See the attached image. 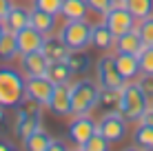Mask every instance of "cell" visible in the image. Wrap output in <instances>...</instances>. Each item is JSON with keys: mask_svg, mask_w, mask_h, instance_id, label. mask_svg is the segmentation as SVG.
I'll use <instances>...</instances> for the list:
<instances>
[{"mask_svg": "<svg viewBox=\"0 0 153 151\" xmlns=\"http://www.w3.org/2000/svg\"><path fill=\"white\" fill-rule=\"evenodd\" d=\"M13 151H16V149H13Z\"/></svg>", "mask_w": 153, "mask_h": 151, "instance_id": "44", "label": "cell"}, {"mask_svg": "<svg viewBox=\"0 0 153 151\" xmlns=\"http://www.w3.org/2000/svg\"><path fill=\"white\" fill-rule=\"evenodd\" d=\"M4 109H7V107L0 105V127H4V124H7V111H4Z\"/></svg>", "mask_w": 153, "mask_h": 151, "instance_id": "37", "label": "cell"}, {"mask_svg": "<svg viewBox=\"0 0 153 151\" xmlns=\"http://www.w3.org/2000/svg\"><path fill=\"white\" fill-rule=\"evenodd\" d=\"M13 7V0H0V20L4 22V18H7L9 9Z\"/></svg>", "mask_w": 153, "mask_h": 151, "instance_id": "34", "label": "cell"}, {"mask_svg": "<svg viewBox=\"0 0 153 151\" xmlns=\"http://www.w3.org/2000/svg\"><path fill=\"white\" fill-rule=\"evenodd\" d=\"M126 0H113V7H124Z\"/></svg>", "mask_w": 153, "mask_h": 151, "instance_id": "39", "label": "cell"}, {"mask_svg": "<svg viewBox=\"0 0 153 151\" xmlns=\"http://www.w3.org/2000/svg\"><path fill=\"white\" fill-rule=\"evenodd\" d=\"M151 109V100L144 96V91L140 89L138 82H126L120 89V102H118V111L122 113L126 120L131 122H140L144 118V113Z\"/></svg>", "mask_w": 153, "mask_h": 151, "instance_id": "1", "label": "cell"}, {"mask_svg": "<svg viewBox=\"0 0 153 151\" xmlns=\"http://www.w3.org/2000/svg\"><path fill=\"white\" fill-rule=\"evenodd\" d=\"M84 151H111V142H109L107 138L102 136L100 131H96L91 138L87 140V142L82 144Z\"/></svg>", "mask_w": 153, "mask_h": 151, "instance_id": "28", "label": "cell"}, {"mask_svg": "<svg viewBox=\"0 0 153 151\" xmlns=\"http://www.w3.org/2000/svg\"><path fill=\"white\" fill-rule=\"evenodd\" d=\"M98 131L102 133L109 142H122L126 136V118L120 111H109L100 118L98 122Z\"/></svg>", "mask_w": 153, "mask_h": 151, "instance_id": "6", "label": "cell"}, {"mask_svg": "<svg viewBox=\"0 0 153 151\" xmlns=\"http://www.w3.org/2000/svg\"><path fill=\"white\" fill-rule=\"evenodd\" d=\"M151 151H153V149H151Z\"/></svg>", "mask_w": 153, "mask_h": 151, "instance_id": "45", "label": "cell"}, {"mask_svg": "<svg viewBox=\"0 0 153 151\" xmlns=\"http://www.w3.org/2000/svg\"><path fill=\"white\" fill-rule=\"evenodd\" d=\"M33 7L42 9V11H49V13H56V16H60V9H62V0H33Z\"/></svg>", "mask_w": 153, "mask_h": 151, "instance_id": "32", "label": "cell"}, {"mask_svg": "<svg viewBox=\"0 0 153 151\" xmlns=\"http://www.w3.org/2000/svg\"><path fill=\"white\" fill-rule=\"evenodd\" d=\"M56 18H58L56 13H49V11H42V9L33 7V9H31V20H29V25L47 36V33H51V31L58 27V25H56Z\"/></svg>", "mask_w": 153, "mask_h": 151, "instance_id": "18", "label": "cell"}, {"mask_svg": "<svg viewBox=\"0 0 153 151\" xmlns=\"http://www.w3.org/2000/svg\"><path fill=\"white\" fill-rule=\"evenodd\" d=\"M151 107H153V102H151Z\"/></svg>", "mask_w": 153, "mask_h": 151, "instance_id": "43", "label": "cell"}, {"mask_svg": "<svg viewBox=\"0 0 153 151\" xmlns=\"http://www.w3.org/2000/svg\"><path fill=\"white\" fill-rule=\"evenodd\" d=\"M16 40H18V51H20V56H22V54H31V51H42L47 36L29 25V27L20 29L18 33H16Z\"/></svg>", "mask_w": 153, "mask_h": 151, "instance_id": "10", "label": "cell"}, {"mask_svg": "<svg viewBox=\"0 0 153 151\" xmlns=\"http://www.w3.org/2000/svg\"><path fill=\"white\" fill-rule=\"evenodd\" d=\"M104 22H107V27L113 31L115 38L138 27V20L131 16V11H129L126 7H113L111 11L104 16Z\"/></svg>", "mask_w": 153, "mask_h": 151, "instance_id": "7", "label": "cell"}, {"mask_svg": "<svg viewBox=\"0 0 153 151\" xmlns=\"http://www.w3.org/2000/svg\"><path fill=\"white\" fill-rule=\"evenodd\" d=\"M142 120H144V122H149V124H153V107L144 113V118H142Z\"/></svg>", "mask_w": 153, "mask_h": 151, "instance_id": "38", "label": "cell"}, {"mask_svg": "<svg viewBox=\"0 0 153 151\" xmlns=\"http://www.w3.org/2000/svg\"><path fill=\"white\" fill-rule=\"evenodd\" d=\"M76 151H84V149H82V147H78V149H76Z\"/></svg>", "mask_w": 153, "mask_h": 151, "instance_id": "42", "label": "cell"}, {"mask_svg": "<svg viewBox=\"0 0 153 151\" xmlns=\"http://www.w3.org/2000/svg\"><path fill=\"white\" fill-rule=\"evenodd\" d=\"M87 4H89V9H91L93 13L102 16V18L113 9V0H87Z\"/></svg>", "mask_w": 153, "mask_h": 151, "instance_id": "31", "label": "cell"}, {"mask_svg": "<svg viewBox=\"0 0 153 151\" xmlns=\"http://www.w3.org/2000/svg\"><path fill=\"white\" fill-rule=\"evenodd\" d=\"M138 31H140V38H142V42H144V47H153V16L140 20Z\"/></svg>", "mask_w": 153, "mask_h": 151, "instance_id": "30", "label": "cell"}, {"mask_svg": "<svg viewBox=\"0 0 153 151\" xmlns=\"http://www.w3.org/2000/svg\"><path fill=\"white\" fill-rule=\"evenodd\" d=\"M91 45L100 51L115 49V36H113V31L107 27V22L91 25Z\"/></svg>", "mask_w": 153, "mask_h": 151, "instance_id": "14", "label": "cell"}, {"mask_svg": "<svg viewBox=\"0 0 153 151\" xmlns=\"http://www.w3.org/2000/svg\"><path fill=\"white\" fill-rule=\"evenodd\" d=\"M100 102V85L89 78L71 82V116H82L98 107Z\"/></svg>", "mask_w": 153, "mask_h": 151, "instance_id": "3", "label": "cell"}, {"mask_svg": "<svg viewBox=\"0 0 153 151\" xmlns=\"http://www.w3.org/2000/svg\"><path fill=\"white\" fill-rule=\"evenodd\" d=\"M16 56H20L18 51V40H16L13 31H4L0 36V62H11Z\"/></svg>", "mask_w": 153, "mask_h": 151, "instance_id": "22", "label": "cell"}, {"mask_svg": "<svg viewBox=\"0 0 153 151\" xmlns=\"http://www.w3.org/2000/svg\"><path fill=\"white\" fill-rule=\"evenodd\" d=\"M133 144L144 151H151L153 149V124L140 120L138 124H135L133 129Z\"/></svg>", "mask_w": 153, "mask_h": 151, "instance_id": "20", "label": "cell"}, {"mask_svg": "<svg viewBox=\"0 0 153 151\" xmlns=\"http://www.w3.org/2000/svg\"><path fill=\"white\" fill-rule=\"evenodd\" d=\"M47 107L56 113V116H69L71 113V82H62L53 87Z\"/></svg>", "mask_w": 153, "mask_h": 151, "instance_id": "11", "label": "cell"}, {"mask_svg": "<svg viewBox=\"0 0 153 151\" xmlns=\"http://www.w3.org/2000/svg\"><path fill=\"white\" fill-rule=\"evenodd\" d=\"M96 80L102 89H122L126 85V80L115 67V58L113 56H102L96 62Z\"/></svg>", "mask_w": 153, "mask_h": 151, "instance_id": "5", "label": "cell"}, {"mask_svg": "<svg viewBox=\"0 0 153 151\" xmlns=\"http://www.w3.org/2000/svg\"><path fill=\"white\" fill-rule=\"evenodd\" d=\"M4 31H7V27H4V22H2V20H0V36H2Z\"/></svg>", "mask_w": 153, "mask_h": 151, "instance_id": "41", "label": "cell"}, {"mask_svg": "<svg viewBox=\"0 0 153 151\" xmlns=\"http://www.w3.org/2000/svg\"><path fill=\"white\" fill-rule=\"evenodd\" d=\"M40 116H27V113H20L16 116V136L18 138H27L29 133L38 131L40 129Z\"/></svg>", "mask_w": 153, "mask_h": 151, "instance_id": "24", "label": "cell"}, {"mask_svg": "<svg viewBox=\"0 0 153 151\" xmlns=\"http://www.w3.org/2000/svg\"><path fill=\"white\" fill-rule=\"evenodd\" d=\"M69 47L62 42L60 38H47L45 40V47H42V54L49 58V62H56V60H67L69 56Z\"/></svg>", "mask_w": 153, "mask_h": 151, "instance_id": "23", "label": "cell"}, {"mask_svg": "<svg viewBox=\"0 0 153 151\" xmlns=\"http://www.w3.org/2000/svg\"><path fill=\"white\" fill-rule=\"evenodd\" d=\"M118 102H120V89H102L100 87V102L98 105L109 111H118Z\"/></svg>", "mask_w": 153, "mask_h": 151, "instance_id": "27", "label": "cell"}, {"mask_svg": "<svg viewBox=\"0 0 153 151\" xmlns=\"http://www.w3.org/2000/svg\"><path fill=\"white\" fill-rule=\"evenodd\" d=\"M142 49H144V42H142V38H140L138 27L115 38V54H133V56H138Z\"/></svg>", "mask_w": 153, "mask_h": 151, "instance_id": "13", "label": "cell"}, {"mask_svg": "<svg viewBox=\"0 0 153 151\" xmlns=\"http://www.w3.org/2000/svg\"><path fill=\"white\" fill-rule=\"evenodd\" d=\"M53 82L49 80L47 76H40V78H27V96L33 98L36 102H40L42 107H47L51 93H53Z\"/></svg>", "mask_w": 153, "mask_h": 151, "instance_id": "12", "label": "cell"}, {"mask_svg": "<svg viewBox=\"0 0 153 151\" xmlns=\"http://www.w3.org/2000/svg\"><path fill=\"white\" fill-rule=\"evenodd\" d=\"M47 69H49V58L42 51H31V54L20 56V71L25 74V78L47 76Z\"/></svg>", "mask_w": 153, "mask_h": 151, "instance_id": "9", "label": "cell"}, {"mask_svg": "<svg viewBox=\"0 0 153 151\" xmlns=\"http://www.w3.org/2000/svg\"><path fill=\"white\" fill-rule=\"evenodd\" d=\"M124 7L131 11V16H133L135 20H144L149 18V16H153V0H126Z\"/></svg>", "mask_w": 153, "mask_h": 151, "instance_id": "26", "label": "cell"}, {"mask_svg": "<svg viewBox=\"0 0 153 151\" xmlns=\"http://www.w3.org/2000/svg\"><path fill=\"white\" fill-rule=\"evenodd\" d=\"M29 20H31V9L22 7V4H13L9 9L7 18H4V27L9 31H13V33H18L20 29L29 27Z\"/></svg>", "mask_w": 153, "mask_h": 151, "instance_id": "16", "label": "cell"}, {"mask_svg": "<svg viewBox=\"0 0 153 151\" xmlns=\"http://www.w3.org/2000/svg\"><path fill=\"white\" fill-rule=\"evenodd\" d=\"M138 60H140V74L153 76V47H144L138 54Z\"/></svg>", "mask_w": 153, "mask_h": 151, "instance_id": "29", "label": "cell"}, {"mask_svg": "<svg viewBox=\"0 0 153 151\" xmlns=\"http://www.w3.org/2000/svg\"><path fill=\"white\" fill-rule=\"evenodd\" d=\"M58 38L69 49H87L91 45V25L87 20H65L62 29L58 31Z\"/></svg>", "mask_w": 153, "mask_h": 151, "instance_id": "4", "label": "cell"}, {"mask_svg": "<svg viewBox=\"0 0 153 151\" xmlns=\"http://www.w3.org/2000/svg\"><path fill=\"white\" fill-rule=\"evenodd\" d=\"M47 151H69V147H67L65 142H62V140H51V144H49V149Z\"/></svg>", "mask_w": 153, "mask_h": 151, "instance_id": "35", "label": "cell"}, {"mask_svg": "<svg viewBox=\"0 0 153 151\" xmlns=\"http://www.w3.org/2000/svg\"><path fill=\"white\" fill-rule=\"evenodd\" d=\"M96 131H98V122L93 120L89 113L76 116L71 120V124H69V138H71L73 144H78V147H82V144L87 142Z\"/></svg>", "mask_w": 153, "mask_h": 151, "instance_id": "8", "label": "cell"}, {"mask_svg": "<svg viewBox=\"0 0 153 151\" xmlns=\"http://www.w3.org/2000/svg\"><path fill=\"white\" fill-rule=\"evenodd\" d=\"M113 58H115L118 71L122 74V78L126 82L135 80V78L140 76V60H138V56H133V54H113Z\"/></svg>", "mask_w": 153, "mask_h": 151, "instance_id": "15", "label": "cell"}, {"mask_svg": "<svg viewBox=\"0 0 153 151\" xmlns=\"http://www.w3.org/2000/svg\"><path fill=\"white\" fill-rule=\"evenodd\" d=\"M122 151H144V149H140V147H135V144H133V147H126V149H122Z\"/></svg>", "mask_w": 153, "mask_h": 151, "instance_id": "40", "label": "cell"}, {"mask_svg": "<svg viewBox=\"0 0 153 151\" xmlns=\"http://www.w3.org/2000/svg\"><path fill=\"white\" fill-rule=\"evenodd\" d=\"M91 11L87 0H62L60 16L65 20H87V13Z\"/></svg>", "mask_w": 153, "mask_h": 151, "instance_id": "19", "label": "cell"}, {"mask_svg": "<svg viewBox=\"0 0 153 151\" xmlns=\"http://www.w3.org/2000/svg\"><path fill=\"white\" fill-rule=\"evenodd\" d=\"M0 151H13V144L9 140H2L0 138Z\"/></svg>", "mask_w": 153, "mask_h": 151, "instance_id": "36", "label": "cell"}, {"mask_svg": "<svg viewBox=\"0 0 153 151\" xmlns=\"http://www.w3.org/2000/svg\"><path fill=\"white\" fill-rule=\"evenodd\" d=\"M138 85H140V89L144 91V96L153 102V76H144V74H142V78L138 80Z\"/></svg>", "mask_w": 153, "mask_h": 151, "instance_id": "33", "label": "cell"}, {"mask_svg": "<svg viewBox=\"0 0 153 151\" xmlns=\"http://www.w3.org/2000/svg\"><path fill=\"white\" fill-rule=\"evenodd\" d=\"M27 96V78L22 71L11 67H0V105L18 107L20 100Z\"/></svg>", "mask_w": 153, "mask_h": 151, "instance_id": "2", "label": "cell"}, {"mask_svg": "<svg viewBox=\"0 0 153 151\" xmlns=\"http://www.w3.org/2000/svg\"><path fill=\"white\" fill-rule=\"evenodd\" d=\"M51 140L53 138L40 127L38 131H33V133H29L27 138H22V147H25V151H47L49 144H51Z\"/></svg>", "mask_w": 153, "mask_h": 151, "instance_id": "21", "label": "cell"}, {"mask_svg": "<svg viewBox=\"0 0 153 151\" xmlns=\"http://www.w3.org/2000/svg\"><path fill=\"white\" fill-rule=\"evenodd\" d=\"M71 69L67 65V60H56L49 62V69H47V78H49L53 85H62V82H71Z\"/></svg>", "mask_w": 153, "mask_h": 151, "instance_id": "25", "label": "cell"}, {"mask_svg": "<svg viewBox=\"0 0 153 151\" xmlns=\"http://www.w3.org/2000/svg\"><path fill=\"white\" fill-rule=\"evenodd\" d=\"M91 56L87 54V49H73L67 56V65H69L73 76H84L89 69H91Z\"/></svg>", "mask_w": 153, "mask_h": 151, "instance_id": "17", "label": "cell"}]
</instances>
